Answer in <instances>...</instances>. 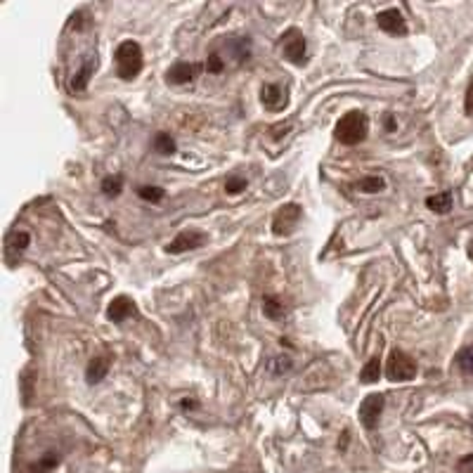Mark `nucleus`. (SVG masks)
Listing matches in <instances>:
<instances>
[{"mask_svg": "<svg viewBox=\"0 0 473 473\" xmlns=\"http://www.w3.org/2000/svg\"><path fill=\"white\" fill-rule=\"evenodd\" d=\"M464 107H466V114H469V116H473V81L469 83V91H466Z\"/></svg>", "mask_w": 473, "mask_h": 473, "instance_id": "27", "label": "nucleus"}, {"mask_svg": "<svg viewBox=\"0 0 473 473\" xmlns=\"http://www.w3.org/2000/svg\"><path fill=\"white\" fill-rule=\"evenodd\" d=\"M459 471L464 473H473V454H466V457L459 462Z\"/></svg>", "mask_w": 473, "mask_h": 473, "instance_id": "28", "label": "nucleus"}, {"mask_svg": "<svg viewBox=\"0 0 473 473\" xmlns=\"http://www.w3.org/2000/svg\"><path fill=\"white\" fill-rule=\"evenodd\" d=\"M469 258H471V261H473V242H471V244H469Z\"/></svg>", "mask_w": 473, "mask_h": 473, "instance_id": "30", "label": "nucleus"}, {"mask_svg": "<svg viewBox=\"0 0 473 473\" xmlns=\"http://www.w3.org/2000/svg\"><path fill=\"white\" fill-rule=\"evenodd\" d=\"M135 313H137V308L128 296H116L109 303V308H107V320L114 322V325H118V322L128 320V317H133Z\"/></svg>", "mask_w": 473, "mask_h": 473, "instance_id": "10", "label": "nucleus"}, {"mask_svg": "<svg viewBox=\"0 0 473 473\" xmlns=\"http://www.w3.org/2000/svg\"><path fill=\"white\" fill-rule=\"evenodd\" d=\"M247 178H239V176H232V178H227V183H225V192L227 194H242L244 189H247Z\"/></svg>", "mask_w": 473, "mask_h": 473, "instance_id": "25", "label": "nucleus"}, {"mask_svg": "<svg viewBox=\"0 0 473 473\" xmlns=\"http://www.w3.org/2000/svg\"><path fill=\"white\" fill-rule=\"evenodd\" d=\"M301 218H303V208L298 206V203H284V206L279 208L272 218V232L277 237L291 235V232L296 230V225Z\"/></svg>", "mask_w": 473, "mask_h": 473, "instance_id": "5", "label": "nucleus"}, {"mask_svg": "<svg viewBox=\"0 0 473 473\" xmlns=\"http://www.w3.org/2000/svg\"><path fill=\"white\" fill-rule=\"evenodd\" d=\"M95 71V62L93 59H86V62L81 64V69H76L74 79H71V93H83L88 88V83H91V76Z\"/></svg>", "mask_w": 473, "mask_h": 473, "instance_id": "13", "label": "nucleus"}, {"mask_svg": "<svg viewBox=\"0 0 473 473\" xmlns=\"http://www.w3.org/2000/svg\"><path fill=\"white\" fill-rule=\"evenodd\" d=\"M386 130L388 133H393L395 130V118L391 116V114H386Z\"/></svg>", "mask_w": 473, "mask_h": 473, "instance_id": "29", "label": "nucleus"}, {"mask_svg": "<svg viewBox=\"0 0 473 473\" xmlns=\"http://www.w3.org/2000/svg\"><path fill=\"white\" fill-rule=\"evenodd\" d=\"M357 189L364 192V194H379V192L386 189V180L381 176H367L357 183Z\"/></svg>", "mask_w": 473, "mask_h": 473, "instance_id": "17", "label": "nucleus"}, {"mask_svg": "<svg viewBox=\"0 0 473 473\" xmlns=\"http://www.w3.org/2000/svg\"><path fill=\"white\" fill-rule=\"evenodd\" d=\"M379 379H381V360L379 357H372V360H367V364L362 367L360 381L362 383H376Z\"/></svg>", "mask_w": 473, "mask_h": 473, "instance_id": "16", "label": "nucleus"}, {"mask_svg": "<svg viewBox=\"0 0 473 473\" xmlns=\"http://www.w3.org/2000/svg\"><path fill=\"white\" fill-rule=\"evenodd\" d=\"M417 362L407 355L405 350L395 348L391 355H388V364H386V376L391 381H412L417 376Z\"/></svg>", "mask_w": 473, "mask_h": 473, "instance_id": "3", "label": "nucleus"}, {"mask_svg": "<svg viewBox=\"0 0 473 473\" xmlns=\"http://www.w3.org/2000/svg\"><path fill=\"white\" fill-rule=\"evenodd\" d=\"M291 369V357L289 355H274L267 360V372L272 376H282Z\"/></svg>", "mask_w": 473, "mask_h": 473, "instance_id": "19", "label": "nucleus"}, {"mask_svg": "<svg viewBox=\"0 0 473 473\" xmlns=\"http://www.w3.org/2000/svg\"><path fill=\"white\" fill-rule=\"evenodd\" d=\"M261 102L267 107L270 111H277L284 107L286 102V95L282 91V86H277V83H267V86H263L261 91Z\"/></svg>", "mask_w": 473, "mask_h": 473, "instance_id": "11", "label": "nucleus"}, {"mask_svg": "<svg viewBox=\"0 0 473 473\" xmlns=\"http://www.w3.org/2000/svg\"><path fill=\"white\" fill-rule=\"evenodd\" d=\"M201 71V64H194V62H178L173 64V67L166 71V83L169 86H187V83H192L199 76Z\"/></svg>", "mask_w": 473, "mask_h": 473, "instance_id": "7", "label": "nucleus"}, {"mask_svg": "<svg viewBox=\"0 0 473 473\" xmlns=\"http://www.w3.org/2000/svg\"><path fill=\"white\" fill-rule=\"evenodd\" d=\"M137 194H140V199H145V201L159 203L161 199H164V194H166V192L161 189V187H154V185H145V187H140V189H137Z\"/></svg>", "mask_w": 473, "mask_h": 473, "instance_id": "24", "label": "nucleus"}, {"mask_svg": "<svg viewBox=\"0 0 473 473\" xmlns=\"http://www.w3.org/2000/svg\"><path fill=\"white\" fill-rule=\"evenodd\" d=\"M282 55L286 62L296 64V67L305 64V59H308V43H305L303 33L298 29H289L282 36Z\"/></svg>", "mask_w": 473, "mask_h": 473, "instance_id": "4", "label": "nucleus"}, {"mask_svg": "<svg viewBox=\"0 0 473 473\" xmlns=\"http://www.w3.org/2000/svg\"><path fill=\"white\" fill-rule=\"evenodd\" d=\"M376 24H379L381 31H386L388 36H405L407 33L405 17L400 15V10H395V8L379 12V17H376Z\"/></svg>", "mask_w": 473, "mask_h": 473, "instance_id": "9", "label": "nucleus"}, {"mask_svg": "<svg viewBox=\"0 0 473 473\" xmlns=\"http://www.w3.org/2000/svg\"><path fill=\"white\" fill-rule=\"evenodd\" d=\"M154 152L164 154V157H171V154H176V140H173L169 133H159L154 137Z\"/></svg>", "mask_w": 473, "mask_h": 473, "instance_id": "20", "label": "nucleus"}, {"mask_svg": "<svg viewBox=\"0 0 473 473\" xmlns=\"http://www.w3.org/2000/svg\"><path fill=\"white\" fill-rule=\"evenodd\" d=\"M29 244H31V235L26 230H17L5 242V251H8V256H20L29 249Z\"/></svg>", "mask_w": 473, "mask_h": 473, "instance_id": "14", "label": "nucleus"}, {"mask_svg": "<svg viewBox=\"0 0 473 473\" xmlns=\"http://www.w3.org/2000/svg\"><path fill=\"white\" fill-rule=\"evenodd\" d=\"M383 412V395L381 393H372L360 403V410H357V417H360V424L367 431H372L379 426V419Z\"/></svg>", "mask_w": 473, "mask_h": 473, "instance_id": "6", "label": "nucleus"}, {"mask_svg": "<svg viewBox=\"0 0 473 473\" xmlns=\"http://www.w3.org/2000/svg\"><path fill=\"white\" fill-rule=\"evenodd\" d=\"M225 69V62L220 59L218 52H213V55H208L206 59V71H211V74H220V71Z\"/></svg>", "mask_w": 473, "mask_h": 473, "instance_id": "26", "label": "nucleus"}, {"mask_svg": "<svg viewBox=\"0 0 473 473\" xmlns=\"http://www.w3.org/2000/svg\"><path fill=\"white\" fill-rule=\"evenodd\" d=\"M57 464H59V457H57V454H55V452H47L45 457L40 459V462L31 464V473H50Z\"/></svg>", "mask_w": 473, "mask_h": 473, "instance_id": "23", "label": "nucleus"}, {"mask_svg": "<svg viewBox=\"0 0 473 473\" xmlns=\"http://www.w3.org/2000/svg\"><path fill=\"white\" fill-rule=\"evenodd\" d=\"M109 372V357L107 355H98L93 357L91 362H88V369H86V381L95 386V383H100L102 379Z\"/></svg>", "mask_w": 473, "mask_h": 473, "instance_id": "12", "label": "nucleus"}, {"mask_svg": "<svg viewBox=\"0 0 473 473\" xmlns=\"http://www.w3.org/2000/svg\"><path fill=\"white\" fill-rule=\"evenodd\" d=\"M123 189V176H109L102 180V192L107 196H118Z\"/></svg>", "mask_w": 473, "mask_h": 473, "instance_id": "22", "label": "nucleus"}, {"mask_svg": "<svg viewBox=\"0 0 473 473\" xmlns=\"http://www.w3.org/2000/svg\"><path fill=\"white\" fill-rule=\"evenodd\" d=\"M452 194L450 192H440V194H431L426 199V208L438 215H445L452 211Z\"/></svg>", "mask_w": 473, "mask_h": 473, "instance_id": "15", "label": "nucleus"}, {"mask_svg": "<svg viewBox=\"0 0 473 473\" xmlns=\"http://www.w3.org/2000/svg\"><path fill=\"white\" fill-rule=\"evenodd\" d=\"M369 133V118L364 111H348L339 118L336 128H334V135L341 145H360L362 140H367Z\"/></svg>", "mask_w": 473, "mask_h": 473, "instance_id": "1", "label": "nucleus"}, {"mask_svg": "<svg viewBox=\"0 0 473 473\" xmlns=\"http://www.w3.org/2000/svg\"><path fill=\"white\" fill-rule=\"evenodd\" d=\"M454 364H457V367L462 369L464 374H471L473 372V346L459 350L457 357H454Z\"/></svg>", "mask_w": 473, "mask_h": 473, "instance_id": "21", "label": "nucleus"}, {"mask_svg": "<svg viewBox=\"0 0 473 473\" xmlns=\"http://www.w3.org/2000/svg\"><path fill=\"white\" fill-rule=\"evenodd\" d=\"M114 62H116V74L123 81H133L142 71V47L135 40H123L114 52Z\"/></svg>", "mask_w": 473, "mask_h": 473, "instance_id": "2", "label": "nucleus"}, {"mask_svg": "<svg viewBox=\"0 0 473 473\" xmlns=\"http://www.w3.org/2000/svg\"><path fill=\"white\" fill-rule=\"evenodd\" d=\"M263 313H265L270 320H282L284 315V305L277 296H265L263 298Z\"/></svg>", "mask_w": 473, "mask_h": 473, "instance_id": "18", "label": "nucleus"}, {"mask_svg": "<svg viewBox=\"0 0 473 473\" xmlns=\"http://www.w3.org/2000/svg\"><path fill=\"white\" fill-rule=\"evenodd\" d=\"M206 235L203 232H196V230H185L180 232L173 242L166 247V254H185V251H194L206 244Z\"/></svg>", "mask_w": 473, "mask_h": 473, "instance_id": "8", "label": "nucleus"}]
</instances>
